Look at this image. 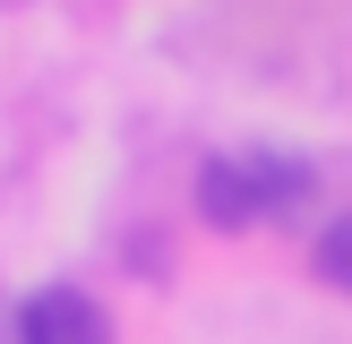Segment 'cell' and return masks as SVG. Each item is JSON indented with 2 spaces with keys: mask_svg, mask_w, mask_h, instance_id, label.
<instances>
[{
  "mask_svg": "<svg viewBox=\"0 0 352 344\" xmlns=\"http://www.w3.org/2000/svg\"><path fill=\"white\" fill-rule=\"evenodd\" d=\"M309 275H318L327 292H344V301H352V215H336L318 241H309Z\"/></svg>",
  "mask_w": 352,
  "mask_h": 344,
  "instance_id": "cell-3",
  "label": "cell"
},
{
  "mask_svg": "<svg viewBox=\"0 0 352 344\" xmlns=\"http://www.w3.org/2000/svg\"><path fill=\"white\" fill-rule=\"evenodd\" d=\"M17 344H112V319H103L95 292L78 284H43L17 301Z\"/></svg>",
  "mask_w": 352,
  "mask_h": 344,
  "instance_id": "cell-2",
  "label": "cell"
},
{
  "mask_svg": "<svg viewBox=\"0 0 352 344\" xmlns=\"http://www.w3.org/2000/svg\"><path fill=\"white\" fill-rule=\"evenodd\" d=\"M318 198V172L292 155H206L198 164V215L206 233H250V224L301 215Z\"/></svg>",
  "mask_w": 352,
  "mask_h": 344,
  "instance_id": "cell-1",
  "label": "cell"
}]
</instances>
